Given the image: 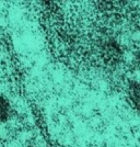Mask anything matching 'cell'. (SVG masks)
<instances>
[{
	"instance_id": "obj_1",
	"label": "cell",
	"mask_w": 140,
	"mask_h": 147,
	"mask_svg": "<svg viewBox=\"0 0 140 147\" xmlns=\"http://www.w3.org/2000/svg\"><path fill=\"white\" fill-rule=\"evenodd\" d=\"M13 113V108L9 99L5 96H0V123H6L9 121Z\"/></svg>"
},
{
	"instance_id": "obj_2",
	"label": "cell",
	"mask_w": 140,
	"mask_h": 147,
	"mask_svg": "<svg viewBox=\"0 0 140 147\" xmlns=\"http://www.w3.org/2000/svg\"><path fill=\"white\" fill-rule=\"evenodd\" d=\"M128 93L130 96L131 101H134L135 107L138 108V102H139V86H138V82L137 81H131L129 84Z\"/></svg>"
},
{
	"instance_id": "obj_3",
	"label": "cell",
	"mask_w": 140,
	"mask_h": 147,
	"mask_svg": "<svg viewBox=\"0 0 140 147\" xmlns=\"http://www.w3.org/2000/svg\"><path fill=\"white\" fill-rule=\"evenodd\" d=\"M0 141H1V138H0Z\"/></svg>"
}]
</instances>
